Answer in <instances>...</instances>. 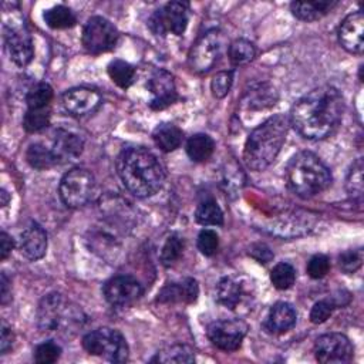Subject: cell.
Here are the masks:
<instances>
[{
  "label": "cell",
  "mask_w": 364,
  "mask_h": 364,
  "mask_svg": "<svg viewBox=\"0 0 364 364\" xmlns=\"http://www.w3.org/2000/svg\"><path fill=\"white\" fill-rule=\"evenodd\" d=\"M364 16L363 11L348 14L338 27V41L344 50L361 55L364 50Z\"/></svg>",
  "instance_id": "e0dca14e"
},
{
  "label": "cell",
  "mask_w": 364,
  "mask_h": 364,
  "mask_svg": "<svg viewBox=\"0 0 364 364\" xmlns=\"http://www.w3.org/2000/svg\"><path fill=\"white\" fill-rule=\"evenodd\" d=\"M277 101L276 90L267 82H257L250 85L249 90L245 91L242 104L247 109H263L274 105Z\"/></svg>",
  "instance_id": "7402d4cb"
},
{
  "label": "cell",
  "mask_w": 364,
  "mask_h": 364,
  "mask_svg": "<svg viewBox=\"0 0 364 364\" xmlns=\"http://www.w3.org/2000/svg\"><path fill=\"white\" fill-rule=\"evenodd\" d=\"M199 294V286L195 279H185L181 283H169L158 294L159 303H193Z\"/></svg>",
  "instance_id": "44dd1931"
},
{
  "label": "cell",
  "mask_w": 364,
  "mask_h": 364,
  "mask_svg": "<svg viewBox=\"0 0 364 364\" xmlns=\"http://www.w3.org/2000/svg\"><path fill=\"white\" fill-rule=\"evenodd\" d=\"M330 270V259L326 255H314L307 263V273L311 279H321Z\"/></svg>",
  "instance_id": "60d3db41"
},
{
  "label": "cell",
  "mask_w": 364,
  "mask_h": 364,
  "mask_svg": "<svg viewBox=\"0 0 364 364\" xmlns=\"http://www.w3.org/2000/svg\"><path fill=\"white\" fill-rule=\"evenodd\" d=\"M117 169L124 186L136 198L155 195L165 181L158 158L144 146L124 149L118 156Z\"/></svg>",
  "instance_id": "7a4b0ae2"
},
{
  "label": "cell",
  "mask_w": 364,
  "mask_h": 364,
  "mask_svg": "<svg viewBox=\"0 0 364 364\" xmlns=\"http://www.w3.org/2000/svg\"><path fill=\"white\" fill-rule=\"evenodd\" d=\"M243 287L242 284L233 277H223L219 280L216 286V297L220 304L226 309H236L242 300Z\"/></svg>",
  "instance_id": "d4e9b609"
},
{
  "label": "cell",
  "mask_w": 364,
  "mask_h": 364,
  "mask_svg": "<svg viewBox=\"0 0 364 364\" xmlns=\"http://www.w3.org/2000/svg\"><path fill=\"white\" fill-rule=\"evenodd\" d=\"M336 309V304L333 300H320L313 304L310 310V321L314 324L324 323Z\"/></svg>",
  "instance_id": "b9f144b4"
},
{
  "label": "cell",
  "mask_w": 364,
  "mask_h": 364,
  "mask_svg": "<svg viewBox=\"0 0 364 364\" xmlns=\"http://www.w3.org/2000/svg\"><path fill=\"white\" fill-rule=\"evenodd\" d=\"M188 21L189 4L185 1H169L151 14L148 26L156 36H166L168 33L182 36L188 27Z\"/></svg>",
  "instance_id": "9c48e42d"
},
{
  "label": "cell",
  "mask_w": 364,
  "mask_h": 364,
  "mask_svg": "<svg viewBox=\"0 0 364 364\" xmlns=\"http://www.w3.org/2000/svg\"><path fill=\"white\" fill-rule=\"evenodd\" d=\"M60 198L68 208L87 205L95 192V178L84 168H73L60 181Z\"/></svg>",
  "instance_id": "52a82bcc"
},
{
  "label": "cell",
  "mask_w": 364,
  "mask_h": 364,
  "mask_svg": "<svg viewBox=\"0 0 364 364\" xmlns=\"http://www.w3.org/2000/svg\"><path fill=\"white\" fill-rule=\"evenodd\" d=\"M84 148V141L77 134L67 129H57L53 139V151L58 158V162H67L77 159Z\"/></svg>",
  "instance_id": "ffe728a7"
},
{
  "label": "cell",
  "mask_w": 364,
  "mask_h": 364,
  "mask_svg": "<svg viewBox=\"0 0 364 364\" xmlns=\"http://www.w3.org/2000/svg\"><path fill=\"white\" fill-rule=\"evenodd\" d=\"M82 347L88 354L102 357L111 363H124L129 355L125 337L118 330L109 327L87 333L82 337Z\"/></svg>",
  "instance_id": "8992f818"
},
{
  "label": "cell",
  "mask_w": 364,
  "mask_h": 364,
  "mask_svg": "<svg viewBox=\"0 0 364 364\" xmlns=\"http://www.w3.org/2000/svg\"><path fill=\"white\" fill-rule=\"evenodd\" d=\"M344 112V98L331 85H321L294 102L290 109V125L307 139H324L338 127Z\"/></svg>",
  "instance_id": "6da1fadb"
},
{
  "label": "cell",
  "mask_w": 364,
  "mask_h": 364,
  "mask_svg": "<svg viewBox=\"0 0 364 364\" xmlns=\"http://www.w3.org/2000/svg\"><path fill=\"white\" fill-rule=\"evenodd\" d=\"M316 360L323 364L350 363L354 355V346L350 338L341 333H327L314 343Z\"/></svg>",
  "instance_id": "7c38bea8"
},
{
  "label": "cell",
  "mask_w": 364,
  "mask_h": 364,
  "mask_svg": "<svg viewBox=\"0 0 364 364\" xmlns=\"http://www.w3.org/2000/svg\"><path fill=\"white\" fill-rule=\"evenodd\" d=\"M198 249L205 256H212L216 253L219 247V236L215 230L210 229H202L198 235Z\"/></svg>",
  "instance_id": "ab89813d"
},
{
  "label": "cell",
  "mask_w": 364,
  "mask_h": 364,
  "mask_svg": "<svg viewBox=\"0 0 364 364\" xmlns=\"http://www.w3.org/2000/svg\"><path fill=\"white\" fill-rule=\"evenodd\" d=\"M363 158H358L355 162H353L346 181L347 192L357 199H361L363 196Z\"/></svg>",
  "instance_id": "d590c367"
},
{
  "label": "cell",
  "mask_w": 364,
  "mask_h": 364,
  "mask_svg": "<svg viewBox=\"0 0 364 364\" xmlns=\"http://www.w3.org/2000/svg\"><path fill=\"white\" fill-rule=\"evenodd\" d=\"M26 159L31 168L38 169V171H46V169H50V168L55 166L57 164H60L54 151L44 146L43 144H38V142L31 144L27 148Z\"/></svg>",
  "instance_id": "484cf974"
},
{
  "label": "cell",
  "mask_w": 364,
  "mask_h": 364,
  "mask_svg": "<svg viewBox=\"0 0 364 364\" xmlns=\"http://www.w3.org/2000/svg\"><path fill=\"white\" fill-rule=\"evenodd\" d=\"M13 341H14V336H13L11 330H10L9 327L3 326V330H1V341H0V351H1V354H7L9 350H11Z\"/></svg>",
  "instance_id": "bcb514c9"
},
{
  "label": "cell",
  "mask_w": 364,
  "mask_h": 364,
  "mask_svg": "<svg viewBox=\"0 0 364 364\" xmlns=\"http://www.w3.org/2000/svg\"><path fill=\"white\" fill-rule=\"evenodd\" d=\"M289 117L276 114L257 125L247 136L243 161L252 171L266 169L279 155L289 131Z\"/></svg>",
  "instance_id": "3957f363"
},
{
  "label": "cell",
  "mask_w": 364,
  "mask_h": 364,
  "mask_svg": "<svg viewBox=\"0 0 364 364\" xmlns=\"http://www.w3.org/2000/svg\"><path fill=\"white\" fill-rule=\"evenodd\" d=\"M337 1H293L290 3L291 14L301 21H316L333 10Z\"/></svg>",
  "instance_id": "603a6c76"
},
{
  "label": "cell",
  "mask_w": 364,
  "mask_h": 364,
  "mask_svg": "<svg viewBox=\"0 0 364 364\" xmlns=\"http://www.w3.org/2000/svg\"><path fill=\"white\" fill-rule=\"evenodd\" d=\"M296 318L297 314L291 304L286 301H277L269 310L264 328L272 334H283L294 327Z\"/></svg>",
  "instance_id": "d6986e66"
},
{
  "label": "cell",
  "mask_w": 364,
  "mask_h": 364,
  "mask_svg": "<svg viewBox=\"0 0 364 364\" xmlns=\"http://www.w3.org/2000/svg\"><path fill=\"white\" fill-rule=\"evenodd\" d=\"M152 139L159 149H162L164 152H171L181 146L183 132L175 124L164 122L154 129Z\"/></svg>",
  "instance_id": "cb8c5ba5"
},
{
  "label": "cell",
  "mask_w": 364,
  "mask_h": 364,
  "mask_svg": "<svg viewBox=\"0 0 364 364\" xmlns=\"http://www.w3.org/2000/svg\"><path fill=\"white\" fill-rule=\"evenodd\" d=\"M61 347L54 341H44L34 350V361L38 364H51L60 358Z\"/></svg>",
  "instance_id": "74e56055"
},
{
  "label": "cell",
  "mask_w": 364,
  "mask_h": 364,
  "mask_svg": "<svg viewBox=\"0 0 364 364\" xmlns=\"http://www.w3.org/2000/svg\"><path fill=\"white\" fill-rule=\"evenodd\" d=\"M104 297L112 306H129L135 303L144 293L141 283L128 274L111 277L104 284Z\"/></svg>",
  "instance_id": "5bb4252c"
},
{
  "label": "cell",
  "mask_w": 364,
  "mask_h": 364,
  "mask_svg": "<svg viewBox=\"0 0 364 364\" xmlns=\"http://www.w3.org/2000/svg\"><path fill=\"white\" fill-rule=\"evenodd\" d=\"M50 122V108L27 109L23 118V127L27 132H38Z\"/></svg>",
  "instance_id": "e575fe53"
},
{
  "label": "cell",
  "mask_w": 364,
  "mask_h": 364,
  "mask_svg": "<svg viewBox=\"0 0 364 364\" xmlns=\"http://www.w3.org/2000/svg\"><path fill=\"white\" fill-rule=\"evenodd\" d=\"M118 37V30L109 20L94 16L85 23L81 41L90 54H102L117 46Z\"/></svg>",
  "instance_id": "30bf717a"
},
{
  "label": "cell",
  "mask_w": 364,
  "mask_h": 364,
  "mask_svg": "<svg viewBox=\"0 0 364 364\" xmlns=\"http://www.w3.org/2000/svg\"><path fill=\"white\" fill-rule=\"evenodd\" d=\"M108 75L119 88H128L135 80V68L124 60H112L107 67Z\"/></svg>",
  "instance_id": "4dcf8cb0"
},
{
  "label": "cell",
  "mask_w": 364,
  "mask_h": 364,
  "mask_svg": "<svg viewBox=\"0 0 364 364\" xmlns=\"http://www.w3.org/2000/svg\"><path fill=\"white\" fill-rule=\"evenodd\" d=\"M256 55V48L252 41L246 38H236L228 48V57L233 65H245Z\"/></svg>",
  "instance_id": "d6a6232c"
},
{
  "label": "cell",
  "mask_w": 364,
  "mask_h": 364,
  "mask_svg": "<svg viewBox=\"0 0 364 364\" xmlns=\"http://www.w3.org/2000/svg\"><path fill=\"white\" fill-rule=\"evenodd\" d=\"M14 247V242L13 237L9 236L6 232L0 233V257L1 260H4L13 250Z\"/></svg>",
  "instance_id": "f6af8a7d"
},
{
  "label": "cell",
  "mask_w": 364,
  "mask_h": 364,
  "mask_svg": "<svg viewBox=\"0 0 364 364\" xmlns=\"http://www.w3.org/2000/svg\"><path fill=\"white\" fill-rule=\"evenodd\" d=\"M195 219L203 226H222L223 212L213 199H208L198 205L195 210Z\"/></svg>",
  "instance_id": "f546056e"
},
{
  "label": "cell",
  "mask_w": 364,
  "mask_h": 364,
  "mask_svg": "<svg viewBox=\"0 0 364 364\" xmlns=\"http://www.w3.org/2000/svg\"><path fill=\"white\" fill-rule=\"evenodd\" d=\"M232 84H233V71H230V70L219 71L213 75V78L210 81V91H212L213 97L223 98L230 91Z\"/></svg>",
  "instance_id": "f35d334b"
},
{
  "label": "cell",
  "mask_w": 364,
  "mask_h": 364,
  "mask_svg": "<svg viewBox=\"0 0 364 364\" xmlns=\"http://www.w3.org/2000/svg\"><path fill=\"white\" fill-rule=\"evenodd\" d=\"M363 262V255L360 250H346L338 256V266L344 273L355 272Z\"/></svg>",
  "instance_id": "7bdbcfd3"
},
{
  "label": "cell",
  "mask_w": 364,
  "mask_h": 364,
  "mask_svg": "<svg viewBox=\"0 0 364 364\" xmlns=\"http://www.w3.org/2000/svg\"><path fill=\"white\" fill-rule=\"evenodd\" d=\"M225 46L226 37L219 28L206 30L191 48V68L196 73H208L219 60Z\"/></svg>",
  "instance_id": "ba28073f"
},
{
  "label": "cell",
  "mask_w": 364,
  "mask_h": 364,
  "mask_svg": "<svg viewBox=\"0 0 364 364\" xmlns=\"http://www.w3.org/2000/svg\"><path fill=\"white\" fill-rule=\"evenodd\" d=\"M1 291H0V299H1V304H6L7 300L10 299V291H9V287H10V283H9V279L4 273H1Z\"/></svg>",
  "instance_id": "7dc6e473"
},
{
  "label": "cell",
  "mask_w": 364,
  "mask_h": 364,
  "mask_svg": "<svg viewBox=\"0 0 364 364\" xmlns=\"http://www.w3.org/2000/svg\"><path fill=\"white\" fill-rule=\"evenodd\" d=\"M53 100V88L50 84L40 81L30 87L26 94L27 109H43L48 108Z\"/></svg>",
  "instance_id": "f1b7e54d"
},
{
  "label": "cell",
  "mask_w": 364,
  "mask_h": 364,
  "mask_svg": "<svg viewBox=\"0 0 364 364\" xmlns=\"http://www.w3.org/2000/svg\"><path fill=\"white\" fill-rule=\"evenodd\" d=\"M63 105L67 112L82 117L94 112L101 105V95L95 90L87 87L70 88L63 94Z\"/></svg>",
  "instance_id": "2e32d148"
},
{
  "label": "cell",
  "mask_w": 364,
  "mask_h": 364,
  "mask_svg": "<svg viewBox=\"0 0 364 364\" xmlns=\"http://www.w3.org/2000/svg\"><path fill=\"white\" fill-rule=\"evenodd\" d=\"M270 282L277 290H287L296 282V270L287 262L277 263L270 272Z\"/></svg>",
  "instance_id": "836d02e7"
},
{
  "label": "cell",
  "mask_w": 364,
  "mask_h": 364,
  "mask_svg": "<svg viewBox=\"0 0 364 364\" xmlns=\"http://www.w3.org/2000/svg\"><path fill=\"white\" fill-rule=\"evenodd\" d=\"M20 252L30 260H38L46 255L47 233L38 223L33 222L21 232Z\"/></svg>",
  "instance_id": "ac0fdd59"
},
{
  "label": "cell",
  "mask_w": 364,
  "mask_h": 364,
  "mask_svg": "<svg viewBox=\"0 0 364 364\" xmlns=\"http://www.w3.org/2000/svg\"><path fill=\"white\" fill-rule=\"evenodd\" d=\"M215 151V141L208 134H195L186 142V154L193 162L208 161Z\"/></svg>",
  "instance_id": "4316f807"
},
{
  "label": "cell",
  "mask_w": 364,
  "mask_h": 364,
  "mask_svg": "<svg viewBox=\"0 0 364 364\" xmlns=\"http://www.w3.org/2000/svg\"><path fill=\"white\" fill-rule=\"evenodd\" d=\"M4 44L10 60L16 65L26 67L33 60V40L21 18L4 23Z\"/></svg>",
  "instance_id": "8fae6325"
},
{
  "label": "cell",
  "mask_w": 364,
  "mask_h": 364,
  "mask_svg": "<svg viewBox=\"0 0 364 364\" xmlns=\"http://www.w3.org/2000/svg\"><path fill=\"white\" fill-rule=\"evenodd\" d=\"M37 321L43 333L71 337L84 326L85 314L63 294L48 293L38 304Z\"/></svg>",
  "instance_id": "5b68a950"
},
{
  "label": "cell",
  "mask_w": 364,
  "mask_h": 364,
  "mask_svg": "<svg viewBox=\"0 0 364 364\" xmlns=\"http://www.w3.org/2000/svg\"><path fill=\"white\" fill-rule=\"evenodd\" d=\"M43 18H44L46 24L50 28H54V30L71 28L77 23V17L73 13V10L67 6H63V4L53 6V7L47 9L43 14Z\"/></svg>",
  "instance_id": "83f0119b"
},
{
  "label": "cell",
  "mask_w": 364,
  "mask_h": 364,
  "mask_svg": "<svg viewBox=\"0 0 364 364\" xmlns=\"http://www.w3.org/2000/svg\"><path fill=\"white\" fill-rule=\"evenodd\" d=\"M152 361L158 363H193L195 354L193 350L185 344H172L166 346L156 353V357Z\"/></svg>",
  "instance_id": "1f68e13d"
},
{
  "label": "cell",
  "mask_w": 364,
  "mask_h": 364,
  "mask_svg": "<svg viewBox=\"0 0 364 364\" xmlns=\"http://www.w3.org/2000/svg\"><path fill=\"white\" fill-rule=\"evenodd\" d=\"M249 255H250L255 260H257L259 263H263V264L269 263V262L273 259V253L270 252V249H269L266 245H262V243L253 245V246L250 247Z\"/></svg>",
  "instance_id": "ee69618b"
},
{
  "label": "cell",
  "mask_w": 364,
  "mask_h": 364,
  "mask_svg": "<svg viewBox=\"0 0 364 364\" xmlns=\"http://www.w3.org/2000/svg\"><path fill=\"white\" fill-rule=\"evenodd\" d=\"M0 195H1V196H3V200H1V205H3V206H4V205H6V203H7V193H6V191H4V189H3V191H1V193H0Z\"/></svg>",
  "instance_id": "c3c4849f"
},
{
  "label": "cell",
  "mask_w": 364,
  "mask_h": 364,
  "mask_svg": "<svg viewBox=\"0 0 364 364\" xmlns=\"http://www.w3.org/2000/svg\"><path fill=\"white\" fill-rule=\"evenodd\" d=\"M246 333L247 324L240 318L216 320L212 321L206 330L210 343L223 351L237 350L242 346Z\"/></svg>",
  "instance_id": "4fadbf2b"
},
{
  "label": "cell",
  "mask_w": 364,
  "mask_h": 364,
  "mask_svg": "<svg viewBox=\"0 0 364 364\" xmlns=\"http://www.w3.org/2000/svg\"><path fill=\"white\" fill-rule=\"evenodd\" d=\"M148 90L152 95L149 107L155 111L165 109L179 98L173 77L166 70L154 71V74L148 80Z\"/></svg>",
  "instance_id": "9a60e30c"
},
{
  "label": "cell",
  "mask_w": 364,
  "mask_h": 364,
  "mask_svg": "<svg viewBox=\"0 0 364 364\" xmlns=\"http://www.w3.org/2000/svg\"><path fill=\"white\" fill-rule=\"evenodd\" d=\"M185 242L181 236L172 235L166 239L165 245L162 246L161 250V262L164 266H172L182 255Z\"/></svg>",
  "instance_id": "8d00e7d4"
},
{
  "label": "cell",
  "mask_w": 364,
  "mask_h": 364,
  "mask_svg": "<svg viewBox=\"0 0 364 364\" xmlns=\"http://www.w3.org/2000/svg\"><path fill=\"white\" fill-rule=\"evenodd\" d=\"M286 179L297 196L309 199L330 186L331 172L316 154L300 151L290 158L286 166Z\"/></svg>",
  "instance_id": "277c9868"
}]
</instances>
